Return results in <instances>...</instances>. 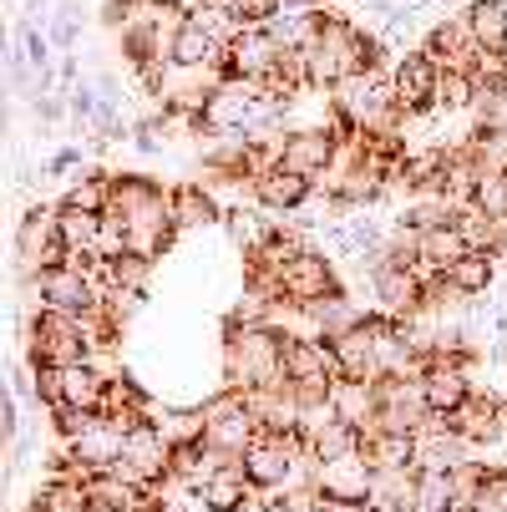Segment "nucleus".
I'll return each mask as SVG.
<instances>
[{"instance_id": "obj_27", "label": "nucleus", "mask_w": 507, "mask_h": 512, "mask_svg": "<svg viewBox=\"0 0 507 512\" xmlns=\"http://www.w3.org/2000/svg\"><path fill=\"white\" fill-rule=\"evenodd\" d=\"M198 502H203L208 512H244V507L254 502V482H249L244 467L234 462V467H224L219 477H213V482L198 492Z\"/></svg>"}, {"instance_id": "obj_14", "label": "nucleus", "mask_w": 507, "mask_h": 512, "mask_svg": "<svg viewBox=\"0 0 507 512\" xmlns=\"http://www.w3.org/2000/svg\"><path fill=\"white\" fill-rule=\"evenodd\" d=\"M371 289H376V300L391 320H411L421 305H426V279L416 274V264H391L381 254V264H371Z\"/></svg>"}, {"instance_id": "obj_12", "label": "nucleus", "mask_w": 507, "mask_h": 512, "mask_svg": "<svg viewBox=\"0 0 507 512\" xmlns=\"http://www.w3.org/2000/svg\"><path fill=\"white\" fill-rule=\"evenodd\" d=\"M279 295L284 305H315V300H330L340 295V279H335V264L315 249H305L300 259H289L279 269Z\"/></svg>"}, {"instance_id": "obj_2", "label": "nucleus", "mask_w": 507, "mask_h": 512, "mask_svg": "<svg viewBox=\"0 0 507 512\" xmlns=\"http://www.w3.org/2000/svg\"><path fill=\"white\" fill-rule=\"evenodd\" d=\"M112 218H122L127 224V249L137 259H158L178 224H173V193L153 188L148 178H112Z\"/></svg>"}, {"instance_id": "obj_26", "label": "nucleus", "mask_w": 507, "mask_h": 512, "mask_svg": "<svg viewBox=\"0 0 507 512\" xmlns=\"http://www.w3.org/2000/svg\"><path fill=\"white\" fill-rule=\"evenodd\" d=\"M371 512H416V467H376Z\"/></svg>"}, {"instance_id": "obj_44", "label": "nucleus", "mask_w": 507, "mask_h": 512, "mask_svg": "<svg viewBox=\"0 0 507 512\" xmlns=\"http://www.w3.org/2000/svg\"><path fill=\"white\" fill-rule=\"evenodd\" d=\"M284 6H295V11H320L325 0H284Z\"/></svg>"}, {"instance_id": "obj_1", "label": "nucleus", "mask_w": 507, "mask_h": 512, "mask_svg": "<svg viewBox=\"0 0 507 512\" xmlns=\"http://www.w3.org/2000/svg\"><path fill=\"white\" fill-rule=\"evenodd\" d=\"M295 51L305 56L310 87H315V92H335L340 82L376 71L386 46H381L376 36H366V31H355L345 16H320V31H315L305 46H295Z\"/></svg>"}, {"instance_id": "obj_29", "label": "nucleus", "mask_w": 507, "mask_h": 512, "mask_svg": "<svg viewBox=\"0 0 507 512\" xmlns=\"http://www.w3.org/2000/svg\"><path fill=\"white\" fill-rule=\"evenodd\" d=\"M360 452L371 467H416V436L406 431H366L360 436Z\"/></svg>"}, {"instance_id": "obj_18", "label": "nucleus", "mask_w": 507, "mask_h": 512, "mask_svg": "<svg viewBox=\"0 0 507 512\" xmlns=\"http://www.w3.org/2000/svg\"><path fill=\"white\" fill-rule=\"evenodd\" d=\"M330 411L350 421L355 431H371L381 416V381H360V376H335L330 386Z\"/></svg>"}, {"instance_id": "obj_25", "label": "nucleus", "mask_w": 507, "mask_h": 512, "mask_svg": "<svg viewBox=\"0 0 507 512\" xmlns=\"http://www.w3.org/2000/svg\"><path fill=\"white\" fill-rule=\"evenodd\" d=\"M224 467H234L224 452H213L208 442H193V447H173V482H183L188 492H203Z\"/></svg>"}, {"instance_id": "obj_34", "label": "nucleus", "mask_w": 507, "mask_h": 512, "mask_svg": "<svg viewBox=\"0 0 507 512\" xmlns=\"http://www.w3.org/2000/svg\"><path fill=\"white\" fill-rule=\"evenodd\" d=\"M61 208H82V213H107V208H112V173H77V183L66 188Z\"/></svg>"}, {"instance_id": "obj_8", "label": "nucleus", "mask_w": 507, "mask_h": 512, "mask_svg": "<svg viewBox=\"0 0 507 512\" xmlns=\"http://www.w3.org/2000/svg\"><path fill=\"white\" fill-rule=\"evenodd\" d=\"M289 61V46L269 31V26H244L224 56V77H239V82H254V87H269Z\"/></svg>"}, {"instance_id": "obj_16", "label": "nucleus", "mask_w": 507, "mask_h": 512, "mask_svg": "<svg viewBox=\"0 0 507 512\" xmlns=\"http://www.w3.org/2000/svg\"><path fill=\"white\" fill-rule=\"evenodd\" d=\"M467 452L472 442L447 426V416H431V426L416 431V472H457L467 467Z\"/></svg>"}, {"instance_id": "obj_21", "label": "nucleus", "mask_w": 507, "mask_h": 512, "mask_svg": "<svg viewBox=\"0 0 507 512\" xmlns=\"http://www.w3.org/2000/svg\"><path fill=\"white\" fill-rule=\"evenodd\" d=\"M447 426H452L457 436H467L472 447L497 442V436H502V401H497L492 391H472V396L447 416Z\"/></svg>"}, {"instance_id": "obj_23", "label": "nucleus", "mask_w": 507, "mask_h": 512, "mask_svg": "<svg viewBox=\"0 0 507 512\" xmlns=\"http://www.w3.org/2000/svg\"><path fill=\"white\" fill-rule=\"evenodd\" d=\"M310 193H315V178H300V173H289V168H269V173L254 178V198H259L264 208H274V213L305 208Z\"/></svg>"}, {"instance_id": "obj_13", "label": "nucleus", "mask_w": 507, "mask_h": 512, "mask_svg": "<svg viewBox=\"0 0 507 512\" xmlns=\"http://www.w3.org/2000/svg\"><path fill=\"white\" fill-rule=\"evenodd\" d=\"M340 158V137L330 127H300V132H284V148H279V168L300 173V178H325Z\"/></svg>"}, {"instance_id": "obj_3", "label": "nucleus", "mask_w": 507, "mask_h": 512, "mask_svg": "<svg viewBox=\"0 0 507 512\" xmlns=\"http://www.w3.org/2000/svg\"><path fill=\"white\" fill-rule=\"evenodd\" d=\"M224 376L234 391L279 386L284 376V335L274 325H234L224 340Z\"/></svg>"}, {"instance_id": "obj_9", "label": "nucleus", "mask_w": 507, "mask_h": 512, "mask_svg": "<svg viewBox=\"0 0 507 512\" xmlns=\"http://www.w3.org/2000/svg\"><path fill=\"white\" fill-rule=\"evenodd\" d=\"M66 239H61V208H26V218L16 224V259L21 274H41V269H61L66 264Z\"/></svg>"}, {"instance_id": "obj_41", "label": "nucleus", "mask_w": 507, "mask_h": 512, "mask_svg": "<svg viewBox=\"0 0 507 512\" xmlns=\"http://www.w3.org/2000/svg\"><path fill=\"white\" fill-rule=\"evenodd\" d=\"M51 41H56L61 51H71V41H77V6H71V0L61 6V21L51 26Z\"/></svg>"}, {"instance_id": "obj_38", "label": "nucleus", "mask_w": 507, "mask_h": 512, "mask_svg": "<svg viewBox=\"0 0 507 512\" xmlns=\"http://www.w3.org/2000/svg\"><path fill=\"white\" fill-rule=\"evenodd\" d=\"M21 46H26V61L36 66V77H41V71H51V46H56V41H51V36H41L31 21L21 26Z\"/></svg>"}, {"instance_id": "obj_36", "label": "nucleus", "mask_w": 507, "mask_h": 512, "mask_svg": "<svg viewBox=\"0 0 507 512\" xmlns=\"http://www.w3.org/2000/svg\"><path fill=\"white\" fill-rule=\"evenodd\" d=\"M472 102H477V77L472 71H442L437 112H472Z\"/></svg>"}, {"instance_id": "obj_42", "label": "nucleus", "mask_w": 507, "mask_h": 512, "mask_svg": "<svg viewBox=\"0 0 507 512\" xmlns=\"http://www.w3.org/2000/svg\"><path fill=\"white\" fill-rule=\"evenodd\" d=\"M61 112H71L61 97H36V117H41V122H56Z\"/></svg>"}, {"instance_id": "obj_43", "label": "nucleus", "mask_w": 507, "mask_h": 512, "mask_svg": "<svg viewBox=\"0 0 507 512\" xmlns=\"http://www.w3.org/2000/svg\"><path fill=\"white\" fill-rule=\"evenodd\" d=\"M77 163H82V153H77V148H66V153H56V158H51V173H71Z\"/></svg>"}, {"instance_id": "obj_46", "label": "nucleus", "mask_w": 507, "mask_h": 512, "mask_svg": "<svg viewBox=\"0 0 507 512\" xmlns=\"http://www.w3.org/2000/svg\"><path fill=\"white\" fill-rule=\"evenodd\" d=\"M315 512H330V507H315Z\"/></svg>"}, {"instance_id": "obj_45", "label": "nucleus", "mask_w": 507, "mask_h": 512, "mask_svg": "<svg viewBox=\"0 0 507 512\" xmlns=\"http://www.w3.org/2000/svg\"><path fill=\"white\" fill-rule=\"evenodd\" d=\"M198 6H224V0H198Z\"/></svg>"}, {"instance_id": "obj_35", "label": "nucleus", "mask_w": 507, "mask_h": 512, "mask_svg": "<svg viewBox=\"0 0 507 512\" xmlns=\"http://www.w3.org/2000/svg\"><path fill=\"white\" fill-rule=\"evenodd\" d=\"M107 213H82V208H61V239L66 249H92L97 254V234H102Z\"/></svg>"}, {"instance_id": "obj_15", "label": "nucleus", "mask_w": 507, "mask_h": 512, "mask_svg": "<svg viewBox=\"0 0 507 512\" xmlns=\"http://www.w3.org/2000/svg\"><path fill=\"white\" fill-rule=\"evenodd\" d=\"M371 482H376V467L366 462V452H350V457H335V462H320L315 467V487L325 502H355L366 507L371 502Z\"/></svg>"}, {"instance_id": "obj_7", "label": "nucleus", "mask_w": 507, "mask_h": 512, "mask_svg": "<svg viewBox=\"0 0 507 512\" xmlns=\"http://www.w3.org/2000/svg\"><path fill=\"white\" fill-rule=\"evenodd\" d=\"M112 472H122V477H127L132 487H142V492H153L163 477H173V442L158 431L153 416L137 421V426L122 436V457H117Z\"/></svg>"}, {"instance_id": "obj_30", "label": "nucleus", "mask_w": 507, "mask_h": 512, "mask_svg": "<svg viewBox=\"0 0 507 512\" xmlns=\"http://www.w3.org/2000/svg\"><path fill=\"white\" fill-rule=\"evenodd\" d=\"M305 442H310V452H315L320 462H335V457L360 452V431H355L350 421H340V416H325L320 426L305 431Z\"/></svg>"}, {"instance_id": "obj_28", "label": "nucleus", "mask_w": 507, "mask_h": 512, "mask_svg": "<svg viewBox=\"0 0 507 512\" xmlns=\"http://www.w3.org/2000/svg\"><path fill=\"white\" fill-rule=\"evenodd\" d=\"M467 26H472L482 51L507 56V0H472V6H467Z\"/></svg>"}, {"instance_id": "obj_5", "label": "nucleus", "mask_w": 507, "mask_h": 512, "mask_svg": "<svg viewBox=\"0 0 507 512\" xmlns=\"http://www.w3.org/2000/svg\"><path fill=\"white\" fill-rule=\"evenodd\" d=\"M305 452H310L305 431H259V442L244 452L239 467H244V477L254 482V492H284Z\"/></svg>"}, {"instance_id": "obj_39", "label": "nucleus", "mask_w": 507, "mask_h": 512, "mask_svg": "<svg viewBox=\"0 0 507 512\" xmlns=\"http://www.w3.org/2000/svg\"><path fill=\"white\" fill-rule=\"evenodd\" d=\"M66 107H71V117H77V122H92V117L102 112V97H97L87 82H77V87L66 92Z\"/></svg>"}, {"instance_id": "obj_19", "label": "nucleus", "mask_w": 507, "mask_h": 512, "mask_svg": "<svg viewBox=\"0 0 507 512\" xmlns=\"http://www.w3.org/2000/svg\"><path fill=\"white\" fill-rule=\"evenodd\" d=\"M61 371V411H87V416H102L107 411V386L112 376H102L92 360L82 365H56Z\"/></svg>"}, {"instance_id": "obj_37", "label": "nucleus", "mask_w": 507, "mask_h": 512, "mask_svg": "<svg viewBox=\"0 0 507 512\" xmlns=\"http://www.w3.org/2000/svg\"><path fill=\"white\" fill-rule=\"evenodd\" d=\"M153 421H158V431L168 436L173 447H193V442H203V406H198V411H158Z\"/></svg>"}, {"instance_id": "obj_33", "label": "nucleus", "mask_w": 507, "mask_h": 512, "mask_svg": "<svg viewBox=\"0 0 507 512\" xmlns=\"http://www.w3.org/2000/svg\"><path fill=\"white\" fill-rule=\"evenodd\" d=\"M213 218H219V203L208 198L203 183H178L173 188V224L178 229H203V224H213Z\"/></svg>"}, {"instance_id": "obj_22", "label": "nucleus", "mask_w": 507, "mask_h": 512, "mask_svg": "<svg viewBox=\"0 0 507 512\" xmlns=\"http://www.w3.org/2000/svg\"><path fill=\"white\" fill-rule=\"evenodd\" d=\"M335 345V365L340 376H360V381H376V320H360L345 335L330 340Z\"/></svg>"}, {"instance_id": "obj_32", "label": "nucleus", "mask_w": 507, "mask_h": 512, "mask_svg": "<svg viewBox=\"0 0 507 512\" xmlns=\"http://www.w3.org/2000/svg\"><path fill=\"white\" fill-rule=\"evenodd\" d=\"M416 254H421V264H431V269H452L462 254H467V239L457 234V224H442V229H426V234H416Z\"/></svg>"}, {"instance_id": "obj_31", "label": "nucleus", "mask_w": 507, "mask_h": 512, "mask_svg": "<svg viewBox=\"0 0 507 512\" xmlns=\"http://www.w3.org/2000/svg\"><path fill=\"white\" fill-rule=\"evenodd\" d=\"M497 279V254H487V249H467L452 269H447V284L457 289V295H487V284Z\"/></svg>"}, {"instance_id": "obj_17", "label": "nucleus", "mask_w": 507, "mask_h": 512, "mask_svg": "<svg viewBox=\"0 0 507 512\" xmlns=\"http://www.w3.org/2000/svg\"><path fill=\"white\" fill-rule=\"evenodd\" d=\"M421 391H426V406L437 411V416H452V411L472 396L467 360H457V355H431V371L421 376Z\"/></svg>"}, {"instance_id": "obj_40", "label": "nucleus", "mask_w": 507, "mask_h": 512, "mask_svg": "<svg viewBox=\"0 0 507 512\" xmlns=\"http://www.w3.org/2000/svg\"><path fill=\"white\" fill-rule=\"evenodd\" d=\"M132 142H137L142 153H163V142H168V122H163V117L137 122V127H132Z\"/></svg>"}, {"instance_id": "obj_24", "label": "nucleus", "mask_w": 507, "mask_h": 512, "mask_svg": "<svg viewBox=\"0 0 507 512\" xmlns=\"http://www.w3.org/2000/svg\"><path fill=\"white\" fill-rule=\"evenodd\" d=\"M224 56H229V46L213 41L193 16H188V26L173 36V66H188V71H224Z\"/></svg>"}, {"instance_id": "obj_4", "label": "nucleus", "mask_w": 507, "mask_h": 512, "mask_svg": "<svg viewBox=\"0 0 507 512\" xmlns=\"http://www.w3.org/2000/svg\"><path fill=\"white\" fill-rule=\"evenodd\" d=\"M259 431H264V421L254 416L249 396L234 391V386L203 406V442H208L213 452H224L229 462H244V452L259 442Z\"/></svg>"}, {"instance_id": "obj_6", "label": "nucleus", "mask_w": 507, "mask_h": 512, "mask_svg": "<svg viewBox=\"0 0 507 512\" xmlns=\"http://www.w3.org/2000/svg\"><path fill=\"white\" fill-rule=\"evenodd\" d=\"M269 107V92L254 87V82H239V77H219L203 102V117L198 127L203 132H254L259 117Z\"/></svg>"}, {"instance_id": "obj_10", "label": "nucleus", "mask_w": 507, "mask_h": 512, "mask_svg": "<svg viewBox=\"0 0 507 512\" xmlns=\"http://www.w3.org/2000/svg\"><path fill=\"white\" fill-rule=\"evenodd\" d=\"M437 82H442V66L431 61L426 51H406V56L391 66V87H396L401 117H426V112H437Z\"/></svg>"}, {"instance_id": "obj_20", "label": "nucleus", "mask_w": 507, "mask_h": 512, "mask_svg": "<svg viewBox=\"0 0 507 512\" xmlns=\"http://www.w3.org/2000/svg\"><path fill=\"white\" fill-rule=\"evenodd\" d=\"M284 376L289 381H335V345L330 340H310V335H284Z\"/></svg>"}, {"instance_id": "obj_11", "label": "nucleus", "mask_w": 507, "mask_h": 512, "mask_svg": "<svg viewBox=\"0 0 507 512\" xmlns=\"http://www.w3.org/2000/svg\"><path fill=\"white\" fill-rule=\"evenodd\" d=\"M31 295L41 300V310H66V315H87V310L107 305V300H102V289H97L87 274H77L71 264L31 274Z\"/></svg>"}]
</instances>
